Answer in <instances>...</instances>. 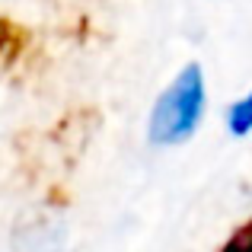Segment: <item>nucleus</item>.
<instances>
[{"mask_svg":"<svg viewBox=\"0 0 252 252\" xmlns=\"http://www.w3.org/2000/svg\"><path fill=\"white\" fill-rule=\"evenodd\" d=\"M208 102V86L198 64H185L157 96L147 118V137L157 147H179L198 131Z\"/></svg>","mask_w":252,"mask_h":252,"instance_id":"1","label":"nucleus"},{"mask_svg":"<svg viewBox=\"0 0 252 252\" xmlns=\"http://www.w3.org/2000/svg\"><path fill=\"white\" fill-rule=\"evenodd\" d=\"M227 128H230V134H236V137H243V134L252 131V90L227 109Z\"/></svg>","mask_w":252,"mask_h":252,"instance_id":"2","label":"nucleus"}]
</instances>
